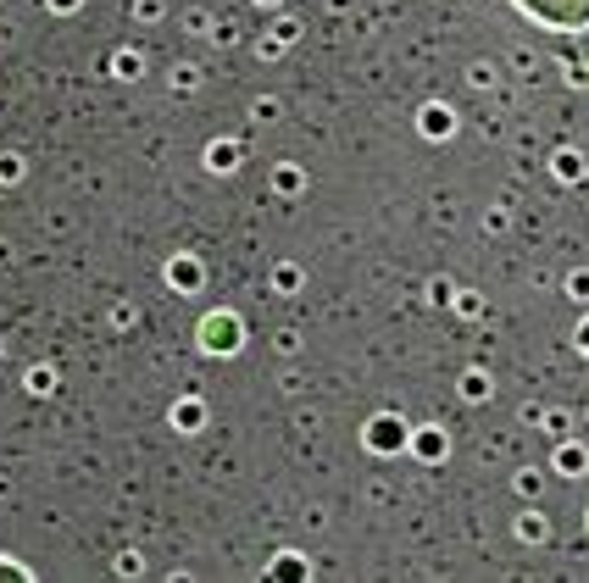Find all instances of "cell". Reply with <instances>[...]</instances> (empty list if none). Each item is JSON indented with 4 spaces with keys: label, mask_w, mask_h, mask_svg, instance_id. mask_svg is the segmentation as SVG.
I'll use <instances>...</instances> for the list:
<instances>
[{
    "label": "cell",
    "mask_w": 589,
    "mask_h": 583,
    "mask_svg": "<svg viewBox=\"0 0 589 583\" xmlns=\"http://www.w3.org/2000/svg\"><path fill=\"white\" fill-rule=\"evenodd\" d=\"M529 17H540V22H557V28H579L589 22V0H518Z\"/></svg>",
    "instance_id": "obj_1"
}]
</instances>
